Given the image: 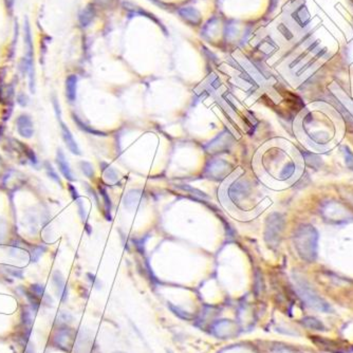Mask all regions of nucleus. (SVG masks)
<instances>
[{
  "instance_id": "1",
  "label": "nucleus",
  "mask_w": 353,
  "mask_h": 353,
  "mask_svg": "<svg viewBox=\"0 0 353 353\" xmlns=\"http://www.w3.org/2000/svg\"><path fill=\"white\" fill-rule=\"evenodd\" d=\"M318 234L311 225L300 226L294 235V244L300 257L309 262L316 257Z\"/></svg>"
},
{
  "instance_id": "2",
  "label": "nucleus",
  "mask_w": 353,
  "mask_h": 353,
  "mask_svg": "<svg viewBox=\"0 0 353 353\" xmlns=\"http://www.w3.org/2000/svg\"><path fill=\"white\" fill-rule=\"evenodd\" d=\"M297 292L300 295L301 299L304 300L308 306L312 307L318 311H322L324 313H329L331 311V307L328 302L325 301L322 297L315 293V291L311 288L304 280H296Z\"/></svg>"
},
{
  "instance_id": "3",
  "label": "nucleus",
  "mask_w": 353,
  "mask_h": 353,
  "mask_svg": "<svg viewBox=\"0 0 353 353\" xmlns=\"http://www.w3.org/2000/svg\"><path fill=\"white\" fill-rule=\"evenodd\" d=\"M285 220L280 214L274 213L269 216L266 226V240L269 244H277L279 242L281 232L283 231Z\"/></svg>"
},
{
  "instance_id": "4",
  "label": "nucleus",
  "mask_w": 353,
  "mask_h": 353,
  "mask_svg": "<svg viewBox=\"0 0 353 353\" xmlns=\"http://www.w3.org/2000/svg\"><path fill=\"white\" fill-rule=\"evenodd\" d=\"M248 191H250L248 185L242 180H237L228 186L227 196L232 202L239 204L248 195Z\"/></svg>"
},
{
  "instance_id": "5",
  "label": "nucleus",
  "mask_w": 353,
  "mask_h": 353,
  "mask_svg": "<svg viewBox=\"0 0 353 353\" xmlns=\"http://www.w3.org/2000/svg\"><path fill=\"white\" fill-rule=\"evenodd\" d=\"M312 341L318 348L331 353H347L348 347L345 344H341L336 341L328 340L321 336H311Z\"/></svg>"
},
{
  "instance_id": "6",
  "label": "nucleus",
  "mask_w": 353,
  "mask_h": 353,
  "mask_svg": "<svg viewBox=\"0 0 353 353\" xmlns=\"http://www.w3.org/2000/svg\"><path fill=\"white\" fill-rule=\"evenodd\" d=\"M213 332L220 338L232 337L236 334V324L227 320L217 322L213 326Z\"/></svg>"
},
{
  "instance_id": "7",
  "label": "nucleus",
  "mask_w": 353,
  "mask_h": 353,
  "mask_svg": "<svg viewBox=\"0 0 353 353\" xmlns=\"http://www.w3.org/2000/svg\"><path fill=\"white\" fill-rule=\"evenodd\" d=\"M16 126H17L18 134L22 136L26 137V139H30L34 134L33 122L31 120V117L27 114H22L17 117Z\"/></svg>"
},
{
  "instance_id": "8",
  "label": "nucleus",
  "mask_w": 353,
  "mask_h": 353,
  "mask_svg": "<svg viewBox=\"0 0 353 353\" xmlns=\"http://www.w3.org/2000/svg\"><path fill=\"white\" fill-rule=\"evenodd\" d=\"M228 166L230 165H228V163H226L225 161L216 160L209 164V166H207L205 169V172L207 176H212V178L219 179L224 176L225 174H227Z\"/></svg>"
},
{
  "instance_id": "9",
  "label": "nucleus",
  "mask_w": 353,
  "mask_h": 353,
  "mask_svg": "<svg viewBox=\"0 0 353 353\" xmlns=\"http://www.w3.org/2000/svg\"><path fill=\"white\" fill-rule=\"evenodd\" d=\"M179 15L181 16L185 22H188L192 26H198L202 22L201 13H200L197 9L192 8V6H186V8L180 9Z\"/></svg>"
},
{
  "instance_id": "10",
  "label": "nucleus",
  "mask_w": 353,
  "mask_h": 353,
  "mask_svg": "<svg viewBox=\"0 0 353 353\" xmlns=\"http://www.w3.org/2000/svg\"><path fill=\"white\" fill-rule=\"evenodd\" d=\"M60 123V129H61V136H63V139L67 145V147L69 148L72 154L74 155H81V150L78 146V144L75 143V140L73 139V136L71 134V131L69 130V128L66 126V124L61 122V120H58Z\"/></svg>"
},
{
  "instance_id": "11",
  "label": "nucleus",
  "mask_w": 353,
  "mask_h": 353,
  "mask_svg": "<svg viewBox=\"0 0 353 353\" xmlns=\"http://www.w3.org/2000/svg\"><path fill=\"white\" fill-rule=\"evenodd\" d=\"M56 163H57L58 168H59L61 174H63V176L67 180H69V181H74L75 178L73 177V174H72V171L70 169V166H69V164H68V162L66 160V157L64 155V152L61 151L60 149L57 150Z\"/></svg>"
},
{
  "instance_id": "12",
  "label": "nucleus",
  "mask_w": 353,
  "mask_h": 353,
  "mask_svg": "<svg viewBox=\"0 0 353 353\" xmlns=\"http://www.w3.org/2000/svg\"><path fill=\"white\" fill-rule=\"evenodd\" d=\"M76 86H78V76L73 74L69 75L66 80V96L71 103L76 99Z\"/></svg>"
},
{
  "instance_id": "13",
  "label": "nucleus",
  "mask_w": 353,
  "mask_h": 353,
  "mask_svg": "<svg viewBox=\"0 0 353 353\" xmlns=\"http://www.w3.org/2000/svg\"><path fill=\"white\" fill-rule=\"evenodd\" d=\"M142 192L140 190H131L124 198V205L127 207L128 210H135L136 209L137 204L141 201Z\"/></svg>"
},
{
  "instance_id": "14",
  "label": "nucleus",
  "mask_w": 353,
  "mask_h": 353,
  "mask_svg": "<svg viewBox=\"0 0 353 353\" xmlns=\"http://www.w3.org/2000/svg\"><path fill=\"white\" fill-rule=\"evenodd\" d=\"M293 19L297 23V25L300 26L301 27H306L309 24L310 14L306 8V5H300L299 8L293 13Z\"/></svg>"
},
{
  "instance_id": "15",
  "label": "nucleus",
  "mask_w": 353,
  "mask_h": 353,
  "mask_svg": "<svg viewBox=\"0 0 353 353\" xmlns=\"http://www.w3.org/2000/svg\"><path fill=\"white\" fill-rule=\"evenodd\" d=\"M94 9L93 6L91 5H88L87 8H85L84 10L81 11V15H80V23L82 27H87L89 26L90 24H91V22L94 18Z\"/></svg>"
},
{
  "instance_id": "16",
  "label": "nucleus",
  "mask_w": 353,
  "mask_h": 353,
  "mask_svg": "<svg viewBox=\"0 0 353 353\" xmlns=\"http://www.w3.org/2000/svg\"><path fill=\"white\" fill-rule=\"evenodd\" d=\"M301 324L303 325L304 327H307L309 329L322 330V331L325 330V326L323 325V323L320 322L318 320H316L315 317H311V316L304 317V318H302Z\"/></svg>"
},
{
  "instance_id": "17",
  "label": "nucleus",
  "mask_w": 353,
  "mask_h": 353,
  "mask_svg": "<svg viewBox=\"0 0 353 353\" xmlns=\"http://www.w3.org/2000/svg\"><path fill=\"white\" fill-rule=\"evenodd\" d=\"M295 170H296L295 163L292 161H289L285 166H283V168H281L278 178L280 180H288L294 175Z\"/></svg>"
},
{
  "instance_id": "18",
  "label": "nucleus",
  "mask_w": 353,
  "mask_h": 353,
  "mask_svg": "<svg viewBox=\"0 0 353 353\" xmlns=\"http://www.w3.org/2000/svg\"><path fill=\"white\" fill-rule=\"evenodd\" d=\"M72 116H73V121H74L76 124H78L79 128L81 129V130H84L85 133H87V134H92V135H95V136H105V134H104V133H101V131H99V130H95V129H93V128H91V127L87 126L85 123H82V122L79 119L78 115L72 114Z\"/></svg>"
},
{
  "instance_id": "19",
  "label": "nucleus",
  "mask_w": 353,
  "mask_h": 353,
  "mask_svg": "<svg viewBox=\"0 0 353 353\" xmlns=\"http://www.w3.org/2000/svg\"><path fill=\"white\" fill-rule=\"evenodd\" d=\"M53 281L55 283V286L58 288V291L60 293L64 294V297H66V285H65V280L63 278V276L60 275V273L56 272L53 276Z\"/></svg>"
},
{
  "instance_id": "20",
  "label": "nucleus",
  "mask_w": 353,
  "mask_h": 353,
  "mask_svg": "<svg viewBox=\"0 0 353 353\" xmlns=\"http://www.w3.org/2000/svg\"><path fill=\"white\" fill-rule=\"evenodd\" d=\"M104 177H105V179L110 183H114L117 181V179H119V175H117L115 169L110 167L108 165H107V169L104 170Z\"/></svg>"
},
{
  "instance_id": "21",
  "label": "nucleus",
  "mask_w": 353,
  "mask_h": 353,
  "mask_svg": "<svg viewBox=\"0 0 353 353\" xmlns=\"http://www.w3.org/2000/svg\"><path fill=\"white\" fill-rule=\"evenodd\" d=\"M99 190H100L101 195L103 196L104 203H105V209H106L107 218H108L107 220H110V218H109V216H108V214L110 215V211H111V206H112V204H111V200H110L109 196L107 195V191H106V190H105V189H104V188H101V186H100Z\"/></svg>"
},
{
  "instance_id": "22",
  "label": "nucleus",
  "mask_w": 353,
  "mask_h": 353,
  "mask_svg": "<svg viewBox=\"0 0 353 353\" xmlns=\"http://www.w3.org/2000/svg\"><path fill=\"white\" fill-rule=\"evenodd\" d=\"M80 167H81V171L84 172V175H85L87 178H90V179L93 178L94 171H93V167H92L91 164L88 163V162L81 161V162L80 163Z\"/></svg>"
},
{
  "instance_id": "23",
  "label": "nucleus",
  "mask_w": 353,
  "mask_h": 353,
  "mask_svg": "<svg viewBox=\"0 0 353 353\" xmlns=\"http://www.w3.org/2000/svg\"><path fill=\"white\" fill-rule=\"evenodd\" d=\"M343 154L345 156V162L346 165L348 166L350 169L353 170V154L348 147H343Z\"/></svg>"
},
{
  "instance_id": "24",
  "label": "nucleus",
  "mask_w": 353,
  "mask_h": 353,
  "mask_svg": "<svg viewBox=\"0 0 353 353\" xmlns=\"http://www.w3.org/2000/svg\"><path fill=\"white\" fill-rule=\"evenodd\" d=\"M169 309L172 311V313L176 314L178 317L182 318V320L189 321V320H190V318H191V316H190L189 313H186V312H184V311L180 310L178 307L172 306V304H169Z\"/></svg>"
},
{
  "instance_id": "25",
  "label": "nucleus",
  "mask_w": 353,
  "mask_h": 353,
  "mask_svg": "<svg viewBox=\"0 0 353 353\" xmlns=\"http://www.w3.org/2000/svg\"><path fill=\"white\" fill-rule=\"evenodd\" d=\"M45 166H46V169H47L48 175L50 176V178H51V179H53L54 181H55V182H57L58 184H61V182H60V179L58 178L57 174H56V172H55V170L53 169L52 165H51L49 162H46V163H45Z\"/></svg>"
},
{
  "instance_id": "26",
  "label": "nucleus",
  "mask_w": 353,
  "mask_h": 353,
  "mask_svg": "<svg viewBox=\"0 0 353 353\" xmlns=\"http://www.w3.org/2000/svg\"><path fill=\"white\" fill-rule=\"evenodd\" d=\"M76 203H78V205H79V212H80L81 217L82 218V220H86L87 215H86V212H85V209H84V205H82V203H81V198L76 200Z\"/></svg>"
},
{
  "instance_id": "27",
  "label": "nucleus",
  "mask_w": 353,
  "mask_h": 353,
  "mask_svg": "<svg viewBox=\"0 0 353 353\" xmlns=\"http://www.w3.org/2000/svg\"><path fill=\"white\" fill-rule=\"evenodd\" d=\"M4 234H5V225H4V221L0 219V244H1L3 238H4Z\"/></svg>"
},
{
  "instance_id": "28",
  "label": "nucleus",
  "mask_w": 353,
  "mask_h": 353,
  "mask_svg": "<svg viewBox=\"0 0 353 353\" xmlns=\"http://www.w3.org/2000/svg\"><path fill=\"white\" fill-rule=\"evenodd\" d=\"M68 188H69V190H70V192H71V196H72L73 200H75V201H76V200L80 199V196H79V193H78V190H76V189L74 188L73 185L69 184Z\"/></svg>"
},
{
  "instance_id": "29",
  "label": "nucleus",
  "mask_w": 353,
  "mask_h": 353,
  "mask_svg": "<svg viewBox=\"0 0 353 353\" xmlns=\"http://www.w3.org/2000/svg\"><path fill=\"white\" fill-rule=\"evenodd\" d=\"M279 30H280V32H281V33L283 34V35H285L288 39H291V38H292V36H293V35H292V34L290 33V31H289L288 29H286V27H285V26H282V25H281V26L279 27Z\"/></svg>"
},
{
  "instance_id": "30",
  "label": "nucleus",
  "mask_w": 353,
  "mask_h": 353,
  "mask_svg": "<svg viewBox=\"0 0 353 353\" xmlns=\"http://www.w3.org/2000/svg\"><path fill=\"white\" fill-rule=\"evenodd\" d=\"M18 103L20 104V105H22L23 107L24 106H27V96L25 95L24 96V99H22V96H18Z\"/></svg>"
},
{
  "instance_id": "31",
  "label": "nucleus",
  "mask_w": 353,
  "mask_h": 353,
  "mask_svg": "<svg viewBox=\"0 0 353 353\" xmlns=\"http://www.w3.org/2000/svg\"><path fill=\"white\" fill-rule=\"evenodd\" d=\"M277 2H278V0H271V3H270V6H271V11H273L276 8Z\"/></svg>"
},
{
  "instance_id": "32",
  "label": "nucleus",
  "mask_w": 353,
  "mask_h": 353,
  "mask_svg": "<svg viewBox=\"0 0 353 353\" xmlns=\"http://www.w3.org/2000/svg\"><path fill=\"white\" fill-rule=\"evenodd\" d=\"M2 167V160H1V157H0V169H1Z\"/></svg>"
},
{
  "instance_id": "33",
  "label": "nucleus",
  "mask_w": 353,
  "mask_h": 353,
  "mask_svg": "<svg viewBox=\"0 0 353 353\" xmlns=\"http://www.w3.org/2000/svg\"><path fill=\"white\" fill-rule=\"evenodd\" d=\"M8 1H9V0H8ZM11 1H13V0H11Z\"/></svg>"
}]
</instances>
